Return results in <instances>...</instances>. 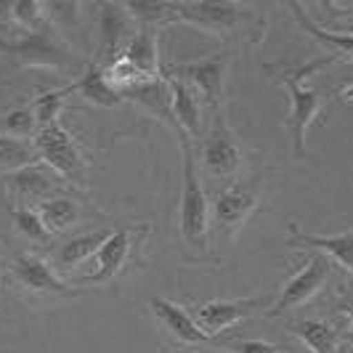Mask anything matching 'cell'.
Instances as JSON below:
<instances>
[{
  "instance_id": "obj_1",
  "label": "cell",
  "mask_w": 353,
  "mask_h": 353,
  "mask_svg": "<svg viewBox=\"0 0 353 353\" xmlns=\"http://www.w3.org/2000/svg\"><path fill=\"white\" fill-rule=\"evenodd\" d=\"M335 59H314V61H301V64H287V61H271L265 64V70L271 72L279 83L287 85L290 90V117H287V128L292 136V149L295 157L305 159V136L308 128L324 112L327 96L319 88H314L308 80L311 74L321 72L327 64H332Z\"/></svg>"
},
{
  "instance_id": "obj_2",
  "label": "cell",
  "mask_w": 353,
  "mask_h": 353,
  "mask_svg": "<svg viewBox=\"0 0 353 353\" xmlns=\"http://www.w3.org/2000/svg\"><path fill=\"white\" fill-rule=\"evenodd\" d=\"M178 139L183 146V194L178 210V234L189 255L208 258L210 255V199L205 194V186L196 173L194 146L186 133L178 130Z\"/></svg>"
},
{
  "instance_id": "obj_3",
  "label": "cell",
  "mask_w": 353,
  "mask_h": 353,
  "mask_svg": "<svg viewBox=\"0 0 353 353\" xmlns=\"http://www.w3.org/2000/svg\"><path fill=\"white\" fill-rule=\"evenodd\" d=\"M168 17L170 21H183L226 40L229 37L258 40L263 32V24L255 8L239 3H168Z\"/></svg>"
},
{
  "instance_id": "obj_4",
  "label": "cell",
  "mask_w": 353,
  "mask_h": 353,
  "mask_svg": "<svg viewBox=\"0 0 353 353\" xmlns=\"http://www.w3.org/2000/svg\"><path fill=\"white\" fill-rule=\"evenodd\" d=\"M0 56L8 59V64L30 70L77 72L80 67L77 56L48 27L40 32H0Z\"/></svg>"
},
{
  "instance_id": "obj_5",
  "label": "cell",
  "mask_w": 353,
  "mask_h": 353,
  "mask_svg": "<svg viewBox=\"0 0 353 353\" xmlns=\"http://www.w3.org/2000/svg\"><path fill=\"white\" fill-rule=\"evenodd\" d=\"M35 149L40 162H46L64 183H85L88 159L83 154V146L61 123L40 128L35 136Z\"/></svg>"
},
{
  "instance_id": "obj_6",
  "label": "cell",
  "mask_w": 353,
  "mask_h": 353,
  "mask_svg": "<svg viewBox=\"0 0 353 353\" xmlns=\"http://www.w3.org/2000/svg\"><path fill=\"white\" fill-rule=\"evenodd\" d=\"M199 162L212 178H234L242 170L245 149L234 136L223 109H215L210 130L199 141Z\"/></svg>"
},
{
  "instance_id": "obj_7",
  "label": "cell",
  "mask_w": 353,
  "mask_h": 353,
  "mask_svg": "<svg viewBox=\"0 0 353 353\" xmlns=\"http://www.w3.org/2000/svg\"><path fill=\"white\" fill-rule=\"evenodd\" d=\"M229 67L231 56L226 51H221L212 53V56H205V59H196V61L168 64V67H162V74L192 85L205 104L218 109L221 106V96H223V85H226V77H229Z\"/></svg>"
},
{
  "instance_id": "obj_8",
  "label": "cell",
  "mask_w": 353,
  "mask_h": 353,
  "mask_svg": "<svg viewBox=\"0 0 353 353\" xmlns=\"http://www.w3.org/2000/svg\"><path fill=\"white\" fill-rule=\"evenodd\" d=\"M8 276L21 292L35 295V298H61V295H83L80 287H72V282H64L56 265L48 263L37 252H17L8 265Z\"/></svg>"
},
{
  "instance_id": "obj_9",
  "label": "cell",
  "mask_w": 353,
  "mask_h": 353,
  "mask_svg": "<svg viewBox=\"0 0 353 353\" xmlns=\"http://www.w3.org/2000/svg\"><path fill=\"white\" fill-rule=\"evenodd\" d=\"M143 236H146V226L114 229L96 252V268L85 276H77V284H106L114 276H120L125 268L136 261Z\"/></svg>"
},
{
  "instance_id": "obj_10",
  "label": "cell",
  "mask_w": 353,
  "mask_h": 353,
  "mask_svg": "<svg viewBox=\"0 0 353 353\" xmlns=\"http://www.w3.org/2000/svg\"><path fill=\"white\" fill-rule=\"evenodd\" d=\"M330 276H332L330 258H324L321 252H311V258L303 263V268L290 282L284 284L279 298L265 311V319H276L287 314V311H292V308H301L308 301H314L319 292L324 290V284L330 282Z\"/></svg>"
},
{
  "instance_id": "obj_11",
  "label": "cell",
  "mask_w": 353,
  "mask_h": 353,
  "mask_svg": "<svg viewBox=\"0 0 353 353\" xmlns=\"http://www.w3.org/2000/svg\"><path fill=\"white\" fill-rule=\"evenodd\" d=\"M99 21V48H96V64H109L120 59L130 37L136 35V19L128 6L120 3H96L90 6Z\"/></svg>"
},
{
  "instance_id": "obj_12",
  "label": "cell",
  "mask_w": 353,
  "mask_h": 353,
  "mask_svg": "<svg viewBox=\"0 0 353 353\" xmlns=\"http://www.w3.org/2000/svg\"><path fill=\"white\" fill-rule=\"evenodd\" d=\"M261 205H263V194L255 183H231L212 199V221L218 231L236 234Z\"/></svg>"
},
{
  "instance_id": "obj_13",
  "label": "cell",
  "mask_w": 353,
  "mask_h": 353,
  "mask_svg": "<svg viewBox=\"0 0 353 353\" xmlns=\"http://www.w3.org/2000/svg\"><path fill=\"white\" fill-rule=\"evenodd\" d=\"M3 189L8 194V202L19 205H32L37 208L43 199L64 192V181L53 173L46 162H32L27 168H21L17 173L6 176Z\"/></svg>"
},
{
  "instance_id": "obj_14",
  "label": "cell",
  "mask_w": 353,
  "mask_h": 353,
  "mask_svg": "<svg viewBox=\"0 0 353 353\" xmlns=\"http://www.w3.org/2000/svg\"><path fill=\"white\" fill-rule=\"evenodd\" d=\"M263 295L258 298H242V301H205L194 305L196 327L208 335H218L234 324H242L252 319L258 311H263Z\"/></svg>"
},
{
  "instance_id": "obj_15",
  "label": "cell",
  "mask_w": 353,
  "mask_h": 353,
  "mask_svg": "<svg viewBox=\"0 0 353 353\" xmlns=\"http://www.w3.org/2000/svg\"><path fill=\"white\" fill-rule=\"evenodd\" d=\"M149 308H152V314L157 319V324L168 332V335L178 340V343H192V345H212V340L208 332H202L199 327H196L194 316L183 308V305H178V303L168 301V298H152L149 301Z\"/></svg>"
},
{
  "instance_id": "obj_16",
  "label": "cell",
  "mask_w": 353,
  "mask_h": 353,
  "mask_svg": "<svg viewBox=\"0 0 353 353\" xmlns=\"http://www.w3.org/2000/svg\"><path fill=\"white\" fill-rule=\"evenodd\" d=\"M290 248H308L314 252H321L324 258L337 261L343 268H348L353 274V231H340V234H308V231L298 229V223H290Z\"/></svg>"
},
{
  "instance_id": "obj_17",
  "label": "cell",
  "mask_w": 353,
  "mask_h": 353,
  "mask_svg": "<svg viewBox=\"0 0 353 353\" xmlns=\"http://www.w3.org/2000/svg\"><path fill=\"white\" fill-rule=\"evenodd\" d=\"M165 80L170 88V109H173V120H176L178 130L194 141L205 130L202 128V99L192 85H186L181 80H173V77H165Z\"/></svg>"
},
{
  "instance_id": "obj_18",
  "label": "cell",
  "mask_w": 353,
  "mask_h": 353,
  "mask_svg": "<svg viewBox=\"0 0 353 353\" xmlns=\"http://www.w3.org/2000/svg\"><path fill=\"white\" fill-rule=\"evenodd\" d=\"M109 229H99V231H85V234H77L67 239L64 245H59V250L53 252V265L61 268V271H72V268H80V265L96 258L99 248L109 239Z\"/></svg>"
},
{
  "instance_id": "obj_19",
  "label": "cell",
  "mask_w": 353,
  "mask_h": 353,
  "mask_svg": "<svg viewBox=\"0 0 353 353\" xmlns=\"http://www.w3.org/2000/svg\"><path fill=\"white\" fill-rule=\"evenodd\" d=\"M67 90H70V96L72 93L83 96V99L93 106H117L125 101L123 93L114 90L106 83L104 70H101V64H96V61H90L88 70L83 72L72 85H67Z\"/></svg>"
},
{
  "instance_id": "obj_20",
  "label": "cell",
  "mask_w": 353,
  "mask_h": 353,
  "mask_svg": "<svg viewBox=\"0 0 353 353\" xmlns=\"http://www.w3.org/2000/svg\"><path fill=\"white\" fill-rule=\"evenodd\" d=\"M123 56L136 64L141 72L152 77H162V64H159V30L157 27H143L139 24L136 35L130 37V43L125 46Z\"/></svg>"
},
{
  "instance_id": "obj_21",
  "label": "cell",
  "mask_w": 353,
  "mask_h": 353,
  "mask_svg": "<svg viewBox=\"0 0 353 353\" xmlns=\"http://www.w3.org/2000/svg\"><path fill=\"white\" fill-rule=\"evenodd\" d=\"M290 332L298 340H303L314 353H340V332L330 321L295 319V321H290Z\"/></svg>"
},
{
  "instance_id": "obj_22",
  "label": "cell",
  "mask_w": 353,
  "mask_h": 353,
  "mask_svg": "<svg viewBox=\"0 0 353 353\" xmlns=\"http://www.w3.org/2000/svg\"><path fill=\"white\" fill-rule=\"evenodd\" d=\"M40 218L46 221V226L51 229V234H61V231H70L72 226H77L85 215H83V205L67 194H53L48 199H43L37 205Z\"/></svg>"
},
{
  "instance_id": "obj_23",
  "label": "cell",
  "mask_w": 353,
  "mask_h": 353,
  "mask_svg": "<svg viewBox=\"0 0 353 353\" xmlns=\"http://www.w3.org/2000/svg\"><path fill=\"white\" fill-rule=\"evenodd\" d=\"M0 21L17 27V32H40L48 27L46 6L37 0H19V3H0Z\"/></svg>"
},
{
  "instance_id": "obj_24",
  "label": "cell",
  "mask_w": 353,
  "mask_h": 353,
  "mask_svg": "<svg viewBox=\"0 0 353 353\" xmlns=\"http://www.w3.org/2000/svg\"><path fill=\"white\" fill-rule=\"evenodd\" d=\"M8 215H11V223H14L17 234H21L27 242L40 245V248H46V245L53 242L51 229H48L46 221L40 218L37 208H32V205H19V202H8Z\"/></svg>"
},
{
  "instance_id": "obj_25",
  "label": "cell",
  "mask_w": 353,
  "mask_h": 353,
  "mask_svg": "<svg viewBox=\"0 0 353 353\" xmlns=\"http://www.w3.org/2000/svg\"><path fill=\"white\" fill-rule=\"evenodd\" d=\"M40 162V154L35 149V141H19L6 133H0V173L11 176L21 168Z\"/></svg>"
},
{
  "instance_id": "obj_26",
  "label": "cell",
  "mask_w": 353,
  "mask_h": 353,
  "mask_svg": "<svg viewBox=\"0 0 353 353\" xmlns=\"http://www.w3.org/2000/svg\"><path fill=\"white\" fill-rule=\"evenodd\" d=\"M37 130H40V125H37L32 104L17 106V109L0 114V133H6V136H11V139H19V141H35Z\"/></svg>"
},
{
  "instance_id": "obj_27",
  "label": "cell",
  "mask_w": 353,
  "mask_h": 353,
  "mask_svg": "<svg viewBox=\"0 0 353 353\" xmlns=\"http://www.w3.org/2000/svg\"><path fill=\"white\" fill-rule=\"evenodd\" d=\"M290 11L295 14V19L301 21V27L308 32V35H314L319 43H324L327 48H335V51L345 53V56H353V35H343V32H324L321 27L314 24V19L305 14V8L298 6V3H290Z\"/></svg>"
},
{
  "instance_id": "obj_28",
  "label": "cell",
  "mask_w": 353,
  "mask_h": 353,
  "mask_svg": "<svg viewBox=\"0 0 353 353\" xmlns=\"http://www.w3.org/2000/svg\"><path fill=\"white\" fill-rule=\"evenodd\" d=\"M70 96L67 85L64 88H51L37 93L35 101H30L35 109V117L40 128H48L53 123H61V112H64V99Z\"/></svg>"
},
{
  "instance_id": "obj_29",
  "label": "cell",
  "mask_w": 353,
  "mask_h": 353,
  "mask_svg": "<svg viewBox=\"0 0 353 353\" xmlns=\"http://www.w3.org/2000/svg\"><path fill=\"white\" fill-rule=\"evenodd\" d=\"M215 348L223 353H282L276 343L268 340H242V337H229V340H212Z\"/></svg>"
},
{
  "instance_id": "obj_30",
  "label": "cell",
  "mask_w": 353,
  "mask_h": 353,
  "mask_svg": "<svg viewBox=\"0 0 353 353\" xmlns=\"http://www.w3.org/2000/svg\"><path fill=\"white\" fill-rule=\"evenodd\" d=\"M340 311L348 316V324H351V343H353V290H343V298H340Z\"/></svg>"
},
{
  "instance_id": "obj_31",
  "label": "cell",
  "mask_w": 353,
  "mask_h": 353,
  "mask_svg": "<svg viewBox=\"0 0 353 353\" xmlns=\"http://www.w3.org/2000/svg\"><path fill=\"white\" fill-rule=\"evenodd\" d=\"M340 99H343V101H351L353 99V83H351V88H348V85H343V88H340Z\"/></svg>"
}]
</instances>
